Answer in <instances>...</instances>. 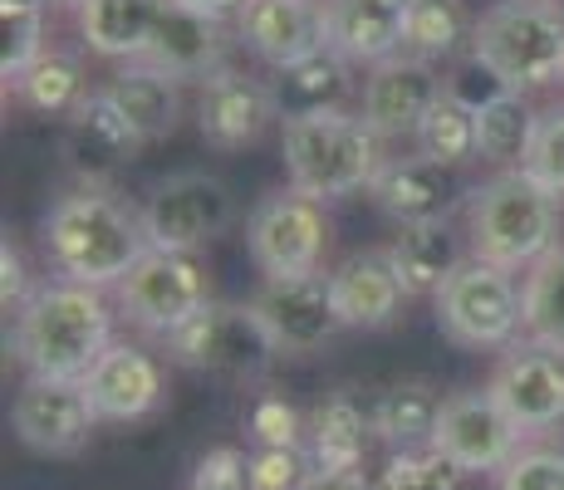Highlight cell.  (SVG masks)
<instances>
[{
	"label": "cell",
	"instance_id": "cell-1",
	"mask_svg": "<svg viewBox=\"0 0 564 490\" xmlns=\"http://www.w3.org/2000/svg\"><path fill=\"white\" fill-rule=\"evenodd\" d=\"M45 260L54 280L113 290L153 250L148 216L113 187H74L45 216Z\"/></svg>",
	"mask_w": 564,
	"mask_h": 490
},
{
	"label": "cell",
	"instance_id": "cell-2",
	"mask_svg": "<svg viewBox=\"0 0 564 490\" xmlns=\"http://www.w3.org/2000/svg\"><path fill=\"white\" fill-rule=\"evenodd\" d=\"M113 304L104 290L74 285V280H45L15 309V363L25 378H64L84 383L113 344Z\"/></svg>",
	"mask_w": 564,
	"mask_h": 490
},
{
	"label": "cell",
	"instance_id": "cell-3",
	"mask_svg": "<svg viewBox=\"0 0 564 490\" xmlns=\"http://www.w3.org/2000/svg\"><path fill=\"white\" fill-rule=\"evenodd\" d=\"M290 187L314 196V202H339L364 187H373L383 167V138L368 128L364 113L349 108H319V113L285 118L280 133Z\"/></svg>",
	"mask_w": 564,
	"mask_h": 490
},
{
	"label": "cell",
	"instance_id": "cell-4",
	"mask_svg": "<svg viewBox=\"0 0 564 490\" xmlns=\"http://www.w3.org/2000/svg\"><path fill=\"white\" fill-rule=\"evenodd\" d=\"M471 255L501 270H530L560 246V196L545 192L525 167L496 172L466 196Z\"/></svg>",
	"mask_w": 564,
	"mask_h": 490
},
{
	"label": "cell",
	"instance_id": "cell-5",
	"mask_svg": "<svg viewBox=\"0 0 564 490\" xmlns=\"http://www.w3.org/2000/svg\"><path fill=\"white\" fill-rule=\"evenodd\" d=\"M481 54L516 94L560 84L564 74V0H496L471 30Z\"/></svg>",
	"mask_w": 564,
	"mask_h": 490
},
{
	"label": "cell",
	"instance_id": "cell-6",
	"mask_svg": "<svg viewBox=\"0 0 564 490\" xmlns=\"http://www.w3.org/2000/svg\"><path fill=\"white\" fill-rule=\"evenodd\" d=\"M113 304H118V319L167 339L172 329H182L192 314H202L212 304V270L202 265L197 250L153 246L113 285Z\"/></svg>",
	"mask_w": 564,
	"mask_h": 490
},
{
	"label": "cell",
	"instance_id": "cell-7",
	"mask_svg": "<svg viewBox=\"0 0 564 490\" xmlns=\"http://www.w3.org/2000/svg\"><path fill=\"white\" fill-rule=\"evenodd\" d=\"M516 270H501L491 260H466L457 275L447 280L432 300H437V329L457 348L486 353V348H511L520 334V285Z\"/></svg>",
	"mask_w": 564,
	"mask_h": 490
},
{
	"label": "cell",
	"instance_id": "cell-8",
	"mask_svg": "<svg viewBox=\"0 0 564 490\" xmlns=\"http://www.w3.org/2000/svg\"><path fill=\"white\" fill-rule=\"evenodd\" d=\"M172 363L197 368V373H221L251 383L280 358L270 329L260 324L256 304H221L212 300L202 314H192L182 329L167 334Z\"/></svg>",
	"mask_w": 564,
	"mask_h": 490
},
{
	"label": "cell",
	"instance_id": "cell-9",
	"mask_svg": "<svg viewBox=\"0 0 564 490\" xmlns=\"http://www.w3.org/2000/svg\"><path fill=\"white\" fill-rule=\"evenodd\" d=\"M246 250L260 265V275H314L329 250V221H324V202L285 187L256 202L251 221H246Z\"/></svg>",
	"mask_w": 564,
	"mask_h": 490
},
{
	"label": "cell",
	"instance_id": "cell-10",
	"mask_svg": "<svg viewBox=\"0 0 564 490\" xmlns=\"http://www.w3.org/2000/svg\"><path fill=\"white\" fill-rule=\"evenodd\" d=\"M148 236L162 250H202L236 226V196L212 172H172L143 206Z\"/></svg>",
	"mask_w": 564,
	"mask_h": 490
},
{
	"label": "cell",
	"instance_id": "cell-11",
	"mask_svg": "<svg viewBox=\"0 0 564 490\" xmlns=\"http://www.w3.org/2000/svg\"><path fill=\"white\" fill-rule=\"evenodd\" d=\"M520 437H525V432H520L511 422V412L496 402L491 388H466V392H452V398L442 402L432 446H437L457 471L491 476L520 451Z\"/></svg>",
	"mask_w": 564,
	"mask_h": 490
},
{
	"label": "cell",
	"instance_id": "cell-12",
	"mask_svg": "<svg viewBox=\"0 0 564 490\" xmlns=\"http://www.w3.org/2000/svg\"><path fill=\"white\" fill-rule=\"evenodd\" d=\"M10 427H15L20 446L40 456H69L89 451V437L99 427L84 383H64V378H25V388L10 402Z\"/></svg>",
	"mask_w": 564,
	"mask_h": 490
},
{
	"label": "cell",
	"instance_id": "cell-13",
	"mask_svg": "<svg viewBox=\"0 0 564 490\" xmlns=\"http://www.w3.org/2000/svg\"><path fill=\"white\" fill-rule=\"evenodd\" d=\"M256 314L270 329V339L285 358H310L319 353L334 334L344 329L339 309H334V290L329 275L314 270V275H275L256 290Z\"/></svg>",
	"mask_w": 564,
	"mask_h": 490
},
{
	"label": "cell",
	"instance_id": "cell-14",
	"mask_svg": "<svg viewBox=\"0 0 564 490\" xmlns=\"http://www.w3.org/2000/svg\"><path fill=\"white\" fill-rule=\"evenodd\" d=\"M143 148L148 143L123 118V108L108 98V89L89 94L69 118H64L59 152H64V167L79 177V187H108Z\"/></svg>",
	"mask_w": 564,
	"mask_h": 490
},
{
	"label": "cell",
	"instance_id": "cell-15",
	"mask_svg": "<svg viewBox=\"0 0 564 490\" xmlns=\"http://www.w3.org/2000/svg\"><path fill=\"white\" fill-rule=\"evenodd\" d=\"M275 118H280L275 89H270L265 79H256V74L236 69V64H221L216 74H206V79H202L197 128H202V138L216 152L256 148Z\"/></svg>",
	"mask_w": 564,
	"mask_h": 490
},
{
	"label": "cell",
	"instance_id": "cell-16",
	"mask_svg": "<svg viewBox=\"0 0 564 490\" xmlns=\"http://www.w3.org/2000/svg\"><path fill=\"white\" fill-rule=\"evenodd\" d=\"M447 94V79L437 74L432 59H417V54H393V59L373 64L364 79V118L378 138H417L422 118L442 104Z\"/></svg>",
	"mask_w": 564,
	"mask_h": 490
},
{
	"label": "cell",
	"instance_id": "cell-17",
	"mask_svg": "<svg viewBox=\"0 0 564 490\" xmlns=\"http://www.w3.org/2000/svg\"><path fill=\"white\" fill-rule=\"evenodd\" d=\"M486 388L496 392V402L511 412V422L525 437L564 422V353H550L530 339L511 344Z\"/></svg>",
	"mask_w": 564,
	"mask_h": 490
},
{
	"label": "cell",
	"instance_id": "cell-18",
	"mask_svg": "<svg viewBox=\"0 0 564 490\" xmlns=\"http://www.w3.org/2000/svg\"><path fill=\"white\" fill-rule=\"evenodd\" d=\"M84 392H89L99 422H143L167 402V373L148 348L113 339L108 353L89 368Z\"/></svg>",
	"mask_w": 564,
	"mask_h": 490
},
{
	"label": "cell",
	"instance_id": "cell-19",
	"mask_svg": "<svg viewBox=\"0 0 564 490\" xmlns=\"http://www.w3.org/2000/svg\"><path fill=\"white\" fill-rule=\"evenodd\" d=\"M236 40L270 69H285V64L329 45L324 6L319 0H246L236 10Z\"/></svg>",
	"mask_w": 564,
	"mask_h": 490
},
{
	"label": "cell",
	"instance_id": "cell-20",
	"mask_svg": "<svg viewBox=\"0 0 564 490\" xmlns=\"http://www.w3.org/2000/svg\"><path fill=\"white\" fill-rule=\"evenodd\" d=\"M226 50H231V30H226L221 15H206V10H192L182 0H167L143 59L158 64L172 79H206V74H216L226 64Z\"/></svg>",
	"mask_w": 564,
	"mask_h": 490
},
{
	"label": "cell",
	"instance_id": "cell-21",
	"mask_svg": "<svg viewBox=\"0 0 564 490\" xmlns=\"http://www.w3.org/2000/svg\"><path fill=\"white\" fill-rule=\"evenodd\" d=\"M373 202L393 216L398 226H422V221H447L462 202V187L452 167L432 157H388L373 177Z\"/></svg>",
	"mask_w": 564,
	"mask_h": 490
},
{
	"label": "cell",
	"instance_id": "cell-22",
	"mask_svg": "<svg viewBox=\"0 0 564 490\" xmlns=\"http://www.w3.org/2000/svg\"><path fill=\"white\" fill-rule=\"evenodd\" d=\"M319 6H324V35L344 59L373 69V64L403 54L412 0H319Z\"/></svg>",
	"mask_w": 564,
	"mask_h": 490
},
{
	"label": "cell",
	"instance_id": "cell-23",
	"mask_svg": "<svg viewBox=\"0 0 564 490\" xmlns=\"http://www.w3.org/2000/svg\"><path fill=\"white\" fill-rule=\"evenodd\" d=\"M329 290L344 329H388L408 300L388 250H354L339 270H329Z\"/></svg>",
	"mask_w": 564,
	"mask_h": 490
},
{
	"label": "cell",
	"instance_id": "cell-24",
	"mask_svg": "<svg viewBox=\"0 0 564 490\" xmlns=\"http://www.w3.org/2000/svg\"><path fill=\"white\" fill-rule=\"evenodd\" d=\"M167 0H74L79 35L99 59L133 64L143 59L158 35V20Z\"/></svg>",
	"mask_w": 564,
	"mask_h": 490
},
{
	"label": "cell",
	"instance_id": "cell-25",
	"mask_svg": "<svg viewBox=\"0 0 564 490\" xmlns=\"http://www.w3.org/2000/svg\"><path fill=\"white\" fill-rule=\"evenodd\" d=\"M108 98L123 108V118L138 128L143 143H162V138L177 133L182 123V79L162 74L158 64L133 59L108 79Z\"/></svg>",
	"mask_w": 564,
	"mask_h": 490
},
{
	"label": "cell",
	"instance_id": "cell-26",
	"mask_svg": "<svg viewBox=\"0 0 564 490\" xmlns=\"http://www.w3.org/2000/svg\"><path fill=\"white\" fill-rule=\"evenodd\" d=\"M270 89H275L280 118L319 113V108H344V98L354 94V59H344L334 45H324V50L305 54V59L275 69Z\"/></svg>",
	"mask_w": 564,
	"mask_h": 490
},
{
	"label": "cell",
	"instance_id": "cell-27",
	"mask_svg": "<svg viewBox=\"0 0 564 490\" xmlns=\"http://www.w3.org/2000/svg\"><path fill=\"white\" fill-rule=\"evenodd\" d=\"M368 437H373V417H364V407L349 392H334L305 422V451L314 471H364Z\"/></svg>",
	"mask_w": 564,
	"mask_h": 490
},
{
	"label": "cell",
	"instance_id": "cell-28",
	"mask_svg": "<svg viewBox=\"0 0 564 490\" xmlns=\"http://www.w3.org/2000/svg\"><path fill=\"white\" fill-rule=\"evenodd\" d=\"M388 260H393V275L403 280L408 300H417V294H437L466 265V260H462V241L452 236L447 221L398 226L393 246H388Z\"/></svg>",
	"mask_w": 564,
	"mask_h": 490
},
{
	"label": "cell",
	"instance_id": "cell-29",
	"mask_svg": "<svg viewBox=\"0 0 564 490\" xmlns=\"http://www.w3.org/2000/svg\"><path fill=\"white\" fill-rule=\"evenodd\" d=\"M442 392L432 383H398L388 388L383 398L373 402V437H383L393 451H408V446H432V432H437L442 417Z\"/></svg>",
	"mask_w": 564,
	"mask_h": 490
},
{
	"label": "cell",
	"instance_id": "cell-30",
	"mask_svg": "<svg viewBox=\"0 0 564 490\" xmlns=\"http://www.w3.org/2000/svg\"><path fill=\"white\" fill-rule=\"evenodd\" d=\"M10 89H15L20 104L35 108V113H45V118H69L74 108L94 94L79 54H69V50H45L15 84H10Z\"/></svg>",
	"mask_w": 564,
	"mask_h": 490
},
{
	"label": "cell",
	"instance_id": "cell-31",
	"mask_svg": "<svg viewBox=\"0 0 564 490\" xmlns=\"http://www.w3.org/2000/svg\"><path fill=\"white\" fill-rule=\"evenodd\" d=\"M520 304H525L520 334H525L530 344L550 348V353H564V241L525 270Z\"/></svg>",
	"mask_w": 564,
	"mask_h": 490
},
{
	"label": "cell",
	"instance_id": "cell-32",
	"mask_svg": "<svg viewBox=\"0 0 564 490\" xmlns=\"http://www.w3.org/2000/svg\"><path fill=\"white\" fill-rule=\"evenodd\" d=\"M471 10L466 0H412L408 6V30H403V50L417 59H457L462 50H471Z\"/></svg>",
	"mask_w": 564,
	"mask_h": 490
},
{
	"label": "cell",
	"instance_id": "cell-33",
	"mask_svg": "<svg viewBox=\"0 0 564 490\" xmlns=\"http://www.w3.org/2000/svg\"><path fill=\"white\" fill-rule=\"evenodd\" d=\"M535 128H540V113L530 108L525 94L496 98L491 108H481V113H476V143H481V162H491V167H501V172L525 167L530 143H535Z\"/></svg>",
	"mask_w": 564,
	"mask_h": 490
},
{
	"label": "cell",
	"instance_id": "cell-34",
	"mask_svg": "<svg viewBox=\"0 0 564 490\" xmlns=\"http://www.w3.org/2000/svg\"><path fill=\"white\" fill-rule=\"evenodd\" d=\"M417 152L432 162H442V167H466V162L481 157V143H476V113L471 108H462L457 98L442 94V104L432 108L427 118H422L417 128Z\"/></svg>",
	"mask_w": 564,
	"mask_h": 490
},
{
	"label": "cell",
	"instance_id": "cell-35",
	"mask_svg": "<svg viewBox=\"0 0 564 490\" xmlns=\"http://www.w3.org/2000/svg\"><path fill=\"white\" fill-rule=\"evenodd\" d=\"M462 476L437 446H408L393 451L388 466L373 476V490H462Z\"/></svg>",
	"mask_w": 564,
	"mask_h": 490
},
{
	"label": "cell",
	"instance_id": "cell-36",
	"mask_svg": "<svg viewBox=\"0 0 564 490\" xmlns=\"http://www.w3.org/2000/svg\"><path fill=\"white\" fill-rule=\"evenodd\" d=\"M0 35H6V50H0V74H6V89L40 59L45 45V10H0Z\"/></svg>",
	"mask_w": 564,
	"mask_h": 490
},
{
	"label": "cell",
	"instance_id": "cell-37",
	"mask_svg": "<svg viewBox=\"0 0 564 490\" xmlns=\"http://www.w3.org/2000/svg\"><path fill=\"white\" fill-rule=\"evenodd\" d=\"M496 490H564V451L555 446H520L496 471Z\"/></svg>",
	"mask_w": 564,
	"mask_h": 490
},
{
	"label": "cell",
	"instance_id": "cell-38",
	"mask_svg": "<svg viewBox=\"0 0 564 490\" xmlns=\"http://www.w3.org/2000/svg\"><path fill=\"white\" fill-rule=\"evenodd\" d=\"M506 94H516V89L481 59V54H471V50H466L462 59L452 64V74H447V98H457V104L471 108V113L491 108L496 98H506Z\"/></svg>",
	"mask_w": 564,
	"mask_h": 490
},
{
	"label": "cell",
	"instance_id": "cell-39",
	"mask_svg": "<svg viewBox=\"0 0 564 490\" xmlns=\"http://www.w3.org/2000/svg\"><path fill=\"white\" fill-rule=\"evenodd\" d=\"M314 476L305 446H256L251 451V486L256 490H305Z\"/></svg>",
	"mask_w": 564,
	"mask_h": 490
},
{
	"label": "cell",
	"instance_id": "cell-40",
	"mask_svg": "<svg viewBox=\"0 0 564 490\" xmlns=\"http://www.w3.org/2000/svg\"><path fill=\"white\" fill-rule=\"evenodd\" d=\"M525 172L545 192H555L560 202H564V108H550V113H540V128H535V143H530Z\"/></svg>",
	"mask_w": 564,
	"mask_h": 490
},
{
	"label": "cell",
	"instance_id": "cell-41",
	"mask_svg": "<svg viewBox=\"0 0 564 490\" xmlns=\"http://www.w3.org/2000/svg\"><path fill=\"white\" fill-rule=\"evenodd\" d=\"M187 490H256L251 486V456L236 451V446H216L197 461Z\"/></svg>",
	"mask_w": 564,
	"mask_h": 490
},
{
	"label": "cell",
	"instance_id": "cell-42",
	"mask_svg": "<svg viewBox=\"0 0 564 490\" xmlns=\"http://www.w3.org/2000/svg\"><path fill=\"white\" fill-rule=\"evenodd\" d=\"M256 446H305V422L285 398H260L251 407Z\"/></svg>",
	"mask_w": 564,
	"mask_h": 490
},
{
	"label": "cell",
	"instance_id": "cell-43",
	"mask_svg": "<svg viewBox=\"0 0 564 490\" xmlns=\"http://www.w3.org/2000/svg\"><path fill=\"white\" fill-rule=\"evenodd\" d=\"M30 275H25V260H20V250L15 246H0V304H6V314L10 309H20V304L30 300Z\"/></svg>",
	"mask_w": 564,
	"mask_h": 490
},
{
	"label": "cell",
	"instance_id": "cell-44",
	"mask_svg": "<svg viewBox=\"0 0 564 490\" xmlns=\"http://www.w3.org/2000/svg\"><path fill=\"white\" fill-rule=\"evenodd\" d=\"M305 490H373L364 471H314Z\"/></svg>",
	"mask_w": 564,
	"mask_h": 490
},
{
	"label": "cell",
	"instance_id": "cell-45",
	"mask_svg": "<svg viewBox=\"0 0 564 490\" xmlns=\"http://www.w3.org/2000/svg\"><path fill=\"white\" fill-rule=\"evenodd\" d=\"M182 6H192V10H206V15H236V10L246 6V0H182Z\"/></svg>",
	"mask_w": 564,
	"mask_h": 490
},
{
	"label": "cell",
	"instance_id": "cell-46",
	"mask_svg": "<svg viewBox=\"0 0 564 490\" xmlns=\"http://www.w3.org/2000/svg\"><path fill=\"white\" fill-rule=\"evenodd\" d=\"M0 10H50V0H0Z\"/></svg>",
	"mask_w": 564,
	"mask_h": 490
},
{
	"label": "cell",
	"instance_id": "cell-47",
	"mask_svg": "<svg viewBox=\"0 0 564 490\" xmlns=\"http://www.w3.org/2000/svg\"><path fill=\"white\" fill-rule=\"evenodd\" d=\"M560 84H564V74H560Z\"/></svg>",
	"mask_w": 564,
	"mask_h": 490
},
{
	"label": "cell",
	"instance_id": "cell-48",
	"mask_svg": "<svg viewBox=\"0 0 564 490\" xmlns=\"http://www.w3.org/2000/svg\"><path fill=\"white\" fill-rule=\"evenodd\" d=\"M69 6H74V0H69Z\"/></svg>",
	"mask_w": 564,
	"mask_h": 490
}]
</instances>
